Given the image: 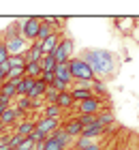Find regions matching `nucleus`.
<instances>
[{"mask_svg":"<svg viewBox=\"0 0 139 150\" xmlns=\"http://www.w3.org/2000/svg\"><path fill=\"white\" fill-rule=\"evenodd\" d=\"M79 58L92 69L94 75H99L103 79L109 77V75L116 71V58H114V54L107 52V50H83Z\"/></svg>","mask_w":139,"mask_h":150,"instance_id":"nucleus-1","label":"nucleus"},{"mask_svg":"<svg viewBox=\"0 0 139 150\" xmlns=\"http://www.w3.org/2000/svg\"><path fill=\"white\" fill-rule=\"evenodd\" d=\"M68 69H71L73 81H94V73H92V69H90V67L83 62L79 56L68 60Z\"/></svg>","mask_w":139,"mask_h":150,"instance_id":"nucleus-2","label":"nucleus"},{"mask_svg":"<svg viewBox=\"0 0 139 150\" xmlns=\"http://www.w3.org/2000/svg\"><path fill=\"white\" fill-rule=\"evenodd\" d=\"M41 22H43L41 17H28V19H24V22H19L22 39L34 43V41H37V35H39V28H41Z\"/></svg>","mask_w":139,"mask_h":150,"instance_id":"nucleus-3","label":"nucleus"},{"mask_svg":"<svg viewBox=\"0 0 139 150\" xmlns=\"http://www.w3.org/2000/svg\"><path fill=\"white\" fill-rule=\"evenodd\" d=\"M77 112H79V116H99L103 112V101L96 97L81 101V103H77Z\"/></svg>","mask_w":139,"mask_h":150,"instance_id":"nucleus-4","label":"nucleus"},{"mask_svg":"<svg viewBox=\"0 0 139 150\" xmlns=\"http://www.w3.org/2000/svg\"><path fill=\"white\" fill-rule=\"evenodd\" d=\"M24 120V112H19L15 105H11L9 110H4L2 114H0V125H2L6 131H9V127H15L17 122Z\"/></svg>","mask_w":139,"mask_h":150,"instance_id":"nucleus-5","label":"nucleus"},{"mask_svg":"<svg viewBox=\"0 0 139 150\" xmlns=\"http://www.w3.org/2000/svg\"><path fill=\"white\" fill-rule=\"evenodd\" d=\"M54 58H56V62H58V64L68 62V60L73 58V41L71 39H62L60 45H58V50L54 52Z\"/></svg>","mask_w":139,"mask_h":150,"instance_id":"nucleus-6","label":"nucleus"},{"mask_svg":"<svg viewBox=\"0 0 139 150\" xmlns=\"http://www.w3.org/2000/svg\"><path fill=\"white\" fill-rule=\"evenodd\" d=\"M9 56H24L26 50H28V41H24L22 37H13V39H6L2 41Z\"/></svg>","mask_w":139,"mask_h":150,"instance_id":"nucleus-7","label":"nucleus"},{"mask_svg":"<svg viewBox=\"0 0 139 150\" xmlns=\"http://www.w3.org/2000/svg\"><path fill=\"white\" fill-rule=\"evenodd\" d=\"M60 120H54V118H43V116H39L37 118V129L34 131H39L43 137H49V135L56 131V129H60Z\"/></svg>","mask_w":139,"mask_h":150,"instance_id":"nucleus-8","label":"nucleus"},{"mask_svg":"<svg viewBox=\"0 0 139 150\" xmlns=\"http://www.w3.org/2000/svg\"><path fill=\"white\" fill-rule=\"evenodd\" d=\"M64 39L60 35V32H56V35H52L47 41H43L41 43V52H43V56H54V52L58 50V45H60V41Z\"/></svg>","mask_w":139,"mask_h":150,"instance_id":"nucleus-9","label":"nucleus"},{"mask_svg":"<svg viewBox=\"0 0 139 150\" xmlns=\"http://www.w3.org/2000/svg\"><path fill=\"white\" fill-rule=\"evenodd\" d=\"M34 129H37V120H22L13 127V133L22 135V137H30L34 133Z\"/></svg>","mask_w":139,"mask_h":150,"instance_id":"nucleus-10","label":"nucleus"},{"mask_svg":"<svg viewBox=\"0 0 139 150\" xmlns=\"http://www.w3.org/2000/svg\"><path fill=\"white\" fill-rule=\"evenodd\" d=\"M41 58H43V52H41V43H30L28 45V50L24 54V60L26 62H41Z\"/></svg>","mask_w":139,"mask_h":150,"instance_id":"nucleus-11","label":"nucleus"},{"mask_svg":"<svg viewBox=\"0 0 139 150\" xmlns=\"http://www.w3.org/2000/svg\"><path fill=\"white\" fill-rule=\"evenodd\" d=\"M56 30L54 28V24L49 22V19H43V22H41V28H39V35H37V43H43V41H47L52 35H56Z\"/></svg>","mask_w":139,"mask_h":150,"instance_id":"nucleus-12","label":"nucleus"},{"mask_svg":"<svg viewBox=\"0 0 139 150\" xmlns=\"http://www.w3.org/2000/svg\"><path fill=\"white\" fill-rule=\"evenodd\" d=\"M62 129L66 131V135H68L71 139H77L79 135H81V131H83V127L79 125V120H77V118H73V120L64 122V125H62Z\"/></svg>","mask_w":139,"mask_h":150,"instance_id":"nucleus-13","label":"nucleus"},{"mask_svg":"<svg viewBox=\"0 0 139 150\" xmlns=\"http://www.w3.org/2000/svg\"><path fill=\"white\" fill-rule=\"evenodd\" d=\"M45 90H47V84H45V81L34 79V86H32V90L28 92V99H30V101H34V99H43V97H45Z\"/></svg>","mask_w":139,"mask_h":150,"instance_id":"nucleus-14","label":"nucleus"},{"mask_svg":"<svg viewBox=\"0 0 139 150\" xmlns=\"http://www.w3.org/2000/svg\"><path fill=\"white\" fill-rule=\"evenodd\" d=\"M0 97L4 99H15L17 97V81H4L2 86H0Z\"/></svg>","mask_w":139,"mask_h":150,"instance_id":"nucleus-15","label":"nucleus"},{"mask_svg":"<svg viewBox=\"0 0 139 150\" xmlns=\"http://www.w3.org/2000/svg\"><path fill=\"white\" fill-rule=\"evenodd\" d=\"M32 86H34V79L26 77V75L22 79H17V97H28V92L32 90Z\"/></svg>","mask_w":139,"mask_h":150,"instance_id":"nucleus-16","label":"nucleus"},{"mask_svg":"<svg viewBox=\"0 0 139 150\" xmlns=\"http://www.w3.org/2000/svg\"><path fill=\"white\" fill-rule=\"evenodd\" d=\"M54 75H56L58 79H62V81H68V84H73V75H71V69H68V62L58 64V67H56V71H54Z\"/></svg>","mask_w":139,"mask_h":150,"instance_id":"nucleus-17","label":"nucleus"},{"mask_svg":"<svg viewBox=\"0 0 139 150\" xmlns=\"http://www.w3.org/2000/svg\"><path fill=\"white\" fill-rule=\"evenodd\" d=\"M41 73H43V69H41V64H39V62H26V67H24V75H26V77H30V79H39V77H41Z\"/></svg>","mask_w":139,"mask_h":150,"instance_id":"nucleus-18","label":"nucleus"},{"mask_svg":"<svg viewBox=\"0 0 139 150\" xmlns=\"http://www.w3.org/2000/svg\"><path fill=\"white\" fill-rule=\"evenodd\" d=\"M56 105H58L62 112L71 110V107L75 105V101H73V97H71V90H68V92H60V97H58V103H56Z\"/></svg>","mask_w":139,"mask_h":150,"instance_id":"nucleus-19","label":"nucleus"},{"mask_svg":"<svg viewBox=\"0 0 139 150\" xmlns=\"http://www.w3.org/2000/svg\"><path fill=\"white\" fill-rule=\"evenodd\" d=\"M62 114H64V112H62L58 105H45L43 112H41V116H43V118H54V120H60Z\"/></svg>","mask_w":139,"mask_h":150,"instance_id":"nucleus-20","label":"nucleus"},{"mask_svg":"<svg viewBox=\"0 0 139 150\" xmlns=\"http://www.w3.org/2000/svg\"><path fill=\"white\" fill-rule=\"evenodd\" d=\"M39 64H41V69H43V73H54L56 67H58V62H56L54 56H43Z\"/></svg>","mask_w":139,"mask_h":150,"instance_id":"nucleus-21","label":"nucleus"},{"mask_svg":"<svg viewBox=\"0 0 139 150\" xmlns=\"http://www.w3.org/2000/svg\"><path fill=\"white\" fill-rule=\"evenodd\" d=\"M58 97H60V92L56 90L54 86H47V90H45V97H43V101H45V105H56V103H58Z\"/></svg>","mask_w":139,"mask_h":150,"instance_id":"nucleus-22","label":"nucleus"},{"mask_svg":"<svg viewBox=\"0 0 139 150\" xmlns=\"http://www.w3.org/2000/svg\"><path fill=\"white\" fill-rule=\"evenodd\" d=\"M96 125H101L103 129H107L109 125H114V114H111L109 110L101 112V114H99V120H96Z\"/></svg>","mask_w":139,"mask_h":150,"instance_id":"nucleus-23","label":"nucleus"},{"mask_svg":"<svg viewBox=\"0 0 139 150\" xmlns=\"http://www.w3.org/2000/svg\"><path fill=\"white\" fill-rule=\"evenodd\" d=\"M43 150H66V144H62V142L54 139V137H47L43 142Z\"/></svg>","mask_w":139,"mask_h":150,"instance_id":"nucleus-24","label":"nucleus"},{"mask_svg":"<svg viewBox=\"0 0 139 150\" xmlns=\"http://www.w3.org/2000/svg\"><path fill=\"white\" fill-rule=\"evenodd\" d=\"M15 101H17V103H15V107H17V110L19 112H30L32 110V101L30 99H28V97H15Z\"/></svg>","mask_w":139,"mask_h":150,"instance_id":"nucleus-25","label":"nucleus"},{"mask_svg":"<svg viewBox=\"0 0 139 150\" xmlns=\"http://www.w3.org/2000/svg\"><path fill=\"white\" fill-rule=\"evenodd\" d=\"M92 94H94L96 99L107 97V88H105V84H103V81H99V79H94V81H92Z\"/></svg>","mask_w":139,"mask_h":150,"instance_id":"nucleus-26","label":"nucleus"},{"mask_svg":"<svg viewBox=\"0 0 139 150\" xmlns=\"http://www.w3.org/2000/svg\"><path fill=\"white\" fill-rule=\"evenodd\" d=\"M52 86H54L58 92H68V90H71V84H68V81H62V79H58V77L54 79Z\"/></svg>","mask_w":139,"mask_h":150,"instance_id":"nucleus-27","label":"nucleus"},{"mask_svg":"<svg viewBox=\"0 0 139 150\" xmlns=\"http://www.w3.org/2000/svg\"><path fill=\"white\" fill-rule=\"evenodd\" d=\"M15 150H34V142L30 139V137H26L24 142H22V144H19Z\"/></svg>","mask_w":139,"mask_h":150,"instance_id":"nucleus-28","label":"nucleus"},{"mask_svg":"<svg viewBox=\"0 0 139 150\" xmlns=\"http://www.w3.org/2000/svg\"><path fill=\"white\" fill-rule=\"evenodd\" d=\"M6 60H9V52H6L4 43H0V64H2V62H6Z\"/></svg>","mask_w":139,"mask_h":150,"instance_id":"nucleus-29","label":"nucleus"},{"mask_svg":"<svg viewBox=\"0 0 139 150\" xmlns=\"http://www.w3.org/2000/svg\"><path fill=\"white\" fill-rule=\"evenodd\" d=\"M11 107V99H4V97H0V114H2L4 110H9Z\"/></svg>","mask_w":139,"mask_h":150,"instance_id":"nucleus-30","label":"nucleus"},{"mask_svg":"<svg viewBox=\"0 0 139 150\" xmlns=\"http://www.w3.org/2000/svg\"><path fill=\"white\" fill-rule=\"evenodd\" d=\"M0 150H11L9 148V139H6V133L0 135Z\"/></svg>","mask_w":139,"mask_h":150,"instance_id":"nucleus-31","label":"nucleus"},{"mask_svg":"<svg viewBox=\"0 0 139 150\" xmlns=\"http://www.w3.org/2000/svg\"><path fill=\"white\" fill-rule=\"evenodd\" d=\"M81 150H103V146H101V142H94V144H90V146L81 148Z\"/></svg>","mask_w":139,"mask_h":150,"instance_id":"nucleus-32","label":"nucleus"},{"mask_svg":"<svg viewBox=\"0 0 139 150\" xmlns=\"http://www.w3.org/2000/svg\"><path fill=\"white\" fill-rule=\"evenodd\" d=\"M9 71H11V67H9V60H6V62L0 64V73H2L4 77H6V73H9Z\"/></svg>","mask_w":139,"mask_h":150,"instance_id":"nucleus-33","label":"nucleus"},{"mask_svg":"<svg viewBox=\"0 0 139 150\" xmlns=\"http://www.w3.org/2000/svg\"><path fill=\"white\" fill-rule=\"evenodd\" d=\"M2 84H4V75L0 73V86H2Z\"/></svg>","mask_w":139,"mask_h":150,"instance_id":"nucleus-34","label":"nucleus"},{"mask_svg":"<svg viewBox=\"0 0 139 150\" xmlns=\"http://www.w3.org/2000/svg\"><path fill=\"white\" fill-rule=\"evenodd\" d=\"M103 150H118V148H116V146H111V148H103Z\"/></svg>","mask_w":139,"mask_h":150,"instance_id":"nucleus-35","label":"nucleus"}]
</instances>
